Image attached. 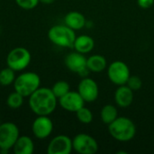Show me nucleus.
I'll list each match as a JSON object with an SVG mask.
<instances>
[{
  "mask_svg": "<svg viewBox=\"0 0 154 154\" xmlns=\"http://www.w3.org/2000/svg\"><path fill=\"white\" fill-rule=\"evenodd\" d=\"M51 91L55 95V97L59 99L60 97L66 95L69 91H70L69 84L65 80H59L54 83L51 88Z\"/></svg>",
  "mask_w": 154,
  "mask_h": 154,
  "instance_id": "obj_20",
  "label": "nucleus"
},
{
  "mask_svg": "<svg viewBox=\"0 0 154 154\" xmlns=\"http://www.w3.org/2000/svg\"><path fill=\"white\" fill-rule=\"evenodd\" d=\"M76 116H77L78 120L80 123L85 124V125L90 124L93 121V118H94L93 113L91 112V110L88 109V107H86L85 106H82L80 109H79L76 112Z\"/></svg>",
  "mask_w": 154,
  "mask_h": 154,
  "instance_id": "obj_23",
  "label": "nucleus"
},
{
  "mask_svg": "<svg viewBox=\"0 0 154 154\" xmlns=\"http://www.w3.org/2000/svg\"><path fill=\"white\" fill-rule=\"evenodd\" d=\"M23 98L24 97L20 93L14 91L7 97L6 105L12 109H17L20 106H22L23 103Z\"/></svg>",
  "mask_w": 154,
  "mask_h": 154,
  "instance_id": "obj_22",
  "label": "nucleus"
},
{
  "mask_svg": "<svg viewBox=\"0 0 154 154\" xmlns=\"http://www.w3.org/2000/svg\"><path fill=\"white\" fill-rule=\"evenodd\" d=\"M78 92L82 97L85 102H94L97 99L99 95L98 85L93 79L86 77L82 79L79 83Z\"/></svg>",
  "mask_w": 154,
  "mask_h": 154,
  "instance_id": "obj_10",
  "label": "nucleus"
},
{
  "mask_svg": "<svg viewBox=\"0 0 154 154\" xmlns=\"http://www.w3.org/2000/svg\"><path fill=\"white\" fill-rule=\"evenodd\" d=\"M73 150L72 139L69 136L60 134L55 136L49 143L47 147L48 154H69Z\"/></svg>",
  "mask_w": 154,
  "mask_h": 154,
  "instance_id": "obj_12",
  "label": "nucleus"
},
{
  "mask_svg": "<svg viewBox=\"0 0 154 154\" xmlns=\"http://www.w3.org/2000/svg\"><path fill=\"white\" fill-rule=\"evenodd\" d=\"M75 31L66 24H56L48 31L49 40L55 45L62 48H73L76 39Z\"/></svg>",
  "mask_w": 154,
  "mask_h": 154,
  "instance_id": "obj_3",
  "label": "nucleus"
},
{
  "mask_svg": "<svg viewBox=\"0 0 154 154\" xmlns=\"http://www.w3.org/2000/svg\"><path fill=\"white\" fill-rule=\"evenodd\" d=\"M134 90H132L126 84L118 86L115 92V102L116 106L122 108L130 106L134 102Z\"/></svg>",
  "mask_w": 154,
  "mask_h": 154,
  "instance_id": "obj_14",
  "label": "nucleus"
},
{
  "mask_svg": "<svg viewBox=\"0 0 154 154\" xmlns=\"http://www.w3.org/2000/svg\"><path fill=\"white\" fill-rule=\"evenodd\" d=\"M64 63L69 70L78 73L80 76H86L89 71L87 68V58L83 53L78 52L76 51L69 53L66 56Z\"/></svg>",
  "mask_w": 154,
  "mask_h": 154,
  "instance_id": "obj_9",
  "label": "nucleus"
},
{
  "mask_svg": "<svg viewBox=\"0 0 154 154\" xmlns=\"http://www.w3.org/2000/svg\"><path fill=\"white\" fill-rule=\"evenodd\" d=\"M85 101L78 91H69L66 95L59 98L60 106L68 112L76 113L85 105Z\"/></svg>",
  "mask_w": 154,
  "mask_h": 154,
  "instance_id": "obj_13",
  "label": "nucleus"
},
{
  "mask_svg": "<svg viewBox=\"0 0 154 154\" xmlns=\"http://www.w3.org/2000/svg\"><path fill=\"white\" fill-rule=\"evenodd\" d=\"M15 2L19 7L24 10H31L38 5L40 0H15Z\"/></svg>",
  "mask_w": 154,
  "mask_h": 154,
  "instance_id": "obj_25",
  "label": "nucleus"
},
{
  "mask_svg": "<svg viewBox=\"0 0 154 154\" xmlns=\"http://www.w3.org/2000/svg\"><path fill=\"white\" fill-rule=\"evenodd\" d=\"M131 76L128 65L122 60H115L107 67V77L109 80L116 85H125Z\"/></svg>",
  "mask_w": 154,
  "mask_h": 154,
  "instance_id": "obj_7",
  "label": "nucleus"
},
{
  "mask_svg": "<svg viewBox=\"0 0 154 154\" xmlns=\"http://www.w3.org/2000/svg\"><path fill=\"white\" fill-rule=\"evenodd\" d=\"M64 23L67 26L74 31L80 30L86 26L87 20L83 14L78 11H71L64 17Z\"/></svg>",
  "mask_w": 154,
  "mask_h": 154,
  "instance_id": "obj_15",
  "label": "nucleus"
},
{
  "mask_svg": "<svg viewBox=\"0 0 154 154\" xmlns=\"http://www.w3.org/2000/svg\"><path fill=\"white\" fill-rule=\"evenodd\" d=\"M15 154H32L34 151L33 141L26 135L19 136L13 147Z\"/></svg>",
  "mask_w": 154,
  "mask_h": 154,
  "instance_id": "obj_17",
  "label": "nucleus"
},
{
  "mask_svg": "<svg viewBox=\"0 0 154 154\" xmlns=\"http://www.w3.org/2000/svg\"><path fill=\"white\" fill-rule=\"evenodd\" d=\"M94 47H95L94 39L87 34L77 36L73 44V48L75 49V51L83 54L92 51Z\"/></svg>",
  "mask_w": 154,
  "mask_h": 154,
  "instance_id": "obj_16",
  "label": "nucleus"
},
{
  "mask_svg": "<svg viewBox=\"0 0 154 154\" xmlns=\"http://www.w3.org/2000/svg\"><path fill=\"white\" fill-rule=\"evenodd\" d=\"M14 70L11 68L7 67L0 70V85L2 86H9L14 83L15 79Z\"/></svg>",
  "mask_w": 154,
  "mask_h": 154,
  "instance_id": "obj_21",
  "label": "nucleus"
},
{
  "mask_svg": "<svg viewBox=\"0 0 154 154\" xmlns=\"http://www.w3.org/2000/svg\"><path fill=\"white\" fill-rule=\"evenodd\" d=\"M58 98L51 88H39L29 97V106L31 110L37 116H50L57 106Z\"/></svg>",
  "mask_w": 154,
  "mask_h": 154,
  "instance_id": "obj_1",
  "label": "nucleus"
},
{
  "mask_svg": "<svg viewBox=\"0 0 154 154\" xmlns=\"http://www.w3.org/2000/svg\"><path fill=\"white\" fill-rule=\"evenodd\" d=\"M87 68L89 71L99 73L107 68L106 59L100 54H94L87 58Z\"/></svg>",
  "mask_w": 154,
  "mask_h": 154,
  "instance_id": "obj_18",
  "label": "nucleus"
},
{
  "mask_svg": "<svg viewBox=\"0 0 154 154\" xmlns=\"http://www.w3.org/2000/svg\"><path fill=\"white\" fill-rule=\"evenodd\" d=\"M126 85L134 91H137L139 89L142 88V86H143V81L142 79L138 77V76H130V78L128 79L127 82H126Z\"/></svg>",
  "mask_w": 154,
  "mask_h": 154,
  "instance_id": "obj_24",
  "label": "nucleus"
},
{
  "mask_svg": "<svg viewBox=\"0 0 154 154\" xmlns=\"http://www.w3.org/2000/svg\"><path fill=\"white\" fill-rule=\"evenodd\" d=\"M108 132L115 140L126 143L134 138L136 126L130 118L118 116L113 123L108 125Z\"/></svg>",
  "mask_w": 154,
  "mask_h": 154,
  "instance_id": "obj_2",
  "label": "nucleus"
},
{
  "mask_svg": "<svg viewBox=\"0 0 154 154\" xmlns=\"http://www.w3.org/2000/svg\"><path fill=\"white\" fill-rule=\"evenodd\" d=\"M40 76L32 71L24 72L15 78L14 81V91L20 93L23 97H30L35 90L40 88Z\"/></svg>",
  "mask_w": 154,
  "mask_h": 154,
  "instance_id": "obj_4",
  "label": "nucleus"
},
{
  "mask_svg": "<svg viewBox=\"0 0 154 154\" xmlns=\"http://www.w3.org/2000/svg\"><path fill=\"white\" fill-rule=\"evenodd\" d=\"M31 53L24 47H16L9 51L6 57L7 67L14 71H21L26 69L31 62Z\"/></svg>",
  "mask_w": 154,
  "mask_h": 154,
  "instance_id": "obj_5",
  "label": "nucleus"
},
{
  "mask_svg": "<svg viewBox=\"0 0 154 154\" xmlns=\"http://www.w3.org/2000/svg\"><path fill=\"white\" fill-rule=\"evenodd\" d=\"M73 150L79 154H95L99 146L97 140L88 134H78L72 139Z\"/></svg>",
  "mask_w": 154,
  "mask_h": 154,
  "instance_id": "obj_8",
  "label": "nucleus"
},
{
  "mask_svg": "<svg viewBox=\"0 0 154 154\" xmlns=\"http://www.w3.org/2000/svg\"><path fill=\"white\" fill-rule=\"evenodd\" d=\"M154 0H137V5L143 9H148L153 5Z\"/></svg>",
  "mask_w": 154,
  "mask_h": 154,
  "instance_id": "obj_26",
  "label": "nucleus"
},
{
  "mask_svg": "<svg viewBox=\"0 0 154 154\" xmlns=\"http://www.w3.org/2000/svg\"><path fill=\"white\" fill-rule=\"evenodd\" d=\"M118 117V110L116 106L107 104L104 106L100 111L101 121L106 125H110Z\"/></svg>",
  "mask_w": 154,
  "mask_h": 154,
  "instance_id": "obj_19",
  "label": "nucleus"
},
{
  "mask_svg": "<svg viewBox=\"0 0 154 154\" xmlns=\"http://www.w3.org/2000/svg\"><path fill=\"white\" fill-rule=\"evenodd\" d=\"M32 131L37 139H46L53 131V123L49 116H38L32 123Z\"/></svg>",
  "mask_w": 154,
  "mask_h": 154,
  "instance_id": "obj_11",
  "label": "nucleus"
},
{
  "mask_svg": "<svg viewBox=\"0 0 154 154\" xmlns=\"http://www.w3.org/2000/svg\"><path fill=\"white\" fill-rule=\"evenodd\" d=\"M40 2L44 4V5H51V4L54 3L55 0H40Z\"/></svg>",
  "mask_w": 154,
  "mask_h": 154,
  "instance_id": "obj_27",
  "label": "nucleus"
},
{
  "mask_svg": "<svg viewBox=\"0 0 154 154\" xmlns=\"http://www.w3.org/2000/svg\"><path fill=\"white\" fill-rule=\"evenodd\" d=\"M19 128L12 122L0 124V150L8 152L19 138Z\"/></svg>",
  "mask_w": 154,
  "mask_h": 154,
  "instance_id": "obj_6",
  "label": "nucleus"
}]
</instances>
